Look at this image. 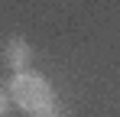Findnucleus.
Returning a JSON list of instances; mask_svg holds the SVG:
<instances>
[{
    "label": "nucleus",
    "mask_w": 120,
    "mask_h": 117,
    "mask_svg": "<svg viewBox=\"0 0 120 117\" xmlns=\"http://www.w3.org/2000/svg\"><path fill=\"white\" fill-rule=\"evenodd\" d=\"M7 107H10V98H7V91L0 88V117L7 114Z\"/></svg>",
    "instance_id": "nucleus-3"
},
{
    "label": "nucleus",
    "mask_w": 120,
    "mask_h": 117,
    "mask_svg": "<svg viewBox=\"0 0 120 117\" xmlns=\"http://www.w3.org/2000/svg\"><path fill=\"white\" fill-rule=\"evenodd\" d=\"M10 98H13V104H20L23 111L39 114L45 107H52V85H49L42 75L20 72V75L10 81Z\"/></svg>",
    "instance_id": "nucleus-1"
},
{
    "label": "nucleus",
    "mask_w": 120,
    "mask_h": 117,
    "mask_svg": "<svg viewBox=\"0 0 120 117\" xmlns=\"http://www.w3.org/2000/svg\"><path fill=\"white\" fill-rule=\"evenodd\" d=\"M33 117H59V114H55V107H45V111H39V114H33Z\"/></svg>",
    "instance_id": "nucleus-4"
},
{
    "label": "nucleus",
    "mask_w": 120,
    "mask_h": 117,
    "mask_svg": "<svg viewBox=\"0 0 120 117\" xmlns=\"http://www.w3.org/2000/svg\"><path fill=\"white\" fill-rule=\"evenodd\" d=\"M29 58H33V52H29V42L26 39L16 36V39L7 42V62H10V68H16V75L29 65Z\"/></svg>",
    "instance_id": "nucleus-2"
}]
</instances>
